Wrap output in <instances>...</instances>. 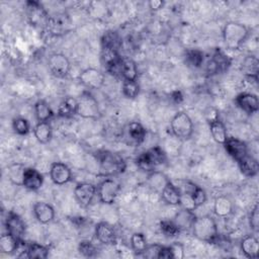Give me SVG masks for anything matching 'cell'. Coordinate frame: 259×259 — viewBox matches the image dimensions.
<instances>
[{
    "label": "cell",
    "mask_w": 259,
    "mask_h": 259,
    "mask_svg": "<svg viewBox=\"0 0 259 259\" xmlns=\"http://www.w3.org/2000/svg\"><path fill=\"white\" fill-rule=\"evenodd\" d=\"M20 243H22V241L9 233L2 234L0 237V251L3 254H12L18 249Z\"/></svg>",
    "instance_id": "obj_31"
},
{
    "label": "cell",
    "mask_w": 259,
    "mask_h": 259,
    "mask_svg": "<svg viewBox=\"0 0 259 259\" xmlns=\"http://www.w3.org/2000/svg\"><path fill=\"white\" fill-rule=\"evenodd\" d=\"M77 99L73 97L65 98L58 107V115L62 117H71L76 114Z\"/></svg>",
    "instance_id": "obj_37"
},
{
    "label": "cell",
    "mask_w": 259,
    "mask_h": 259,
    "mask_svg": "<svg viewBox=\"0 0 259 259\" xmlns=\"http://www.w3.org/2000/svg\"><path fill=\"white\" fill-rule=\"evenodd\" d=\"M158 259H173L170 246H161L158 252Z\"/></svg>",
    "instance_id": "obj_47"
},
{
    "label": "cell",
    "mask_w": 259,
    "mask_h": 259,
    "mask_svg": "<svg viewBox=\"0 0 259 259\" xmlns=\"http://www.w3.org/2000/svg\"><path fill=\"white\" fill-rule=\"evenodd\" d=\"M170 179L162 172L160 171H152L149 172L148 174V183L151 186V188H153L155 191L160 192L162 191V189L164 188V186L166 185V183L169 181Z\"/></svg>",
    "instance_id": "obj_34"
},
{
    "label": "cell",
    "mask_w": 259,
    "mask_h": 259,
    "mask_svg": "<svg viewBox=\"0 0 259 259\" xmlns=\"http://www.w3.org/2000/svg\"><path fill=\"white\" fill-rule=\"evenodd\" d=\"M181 195H186L188 197V200L190 202V208L192 210L201 206L206 201V192L204 191L203 188L197 186L196 184L189 193Z\"/></svg>",
    "instance_id": "obj_32"
},
{
    "label": "cell",
    "mask_w": 259,
    "mask_h": 259,
    "mask_svg": "<svg viewBox=\"0 0 259 259\" xmlns=\"http://www.w3.org/2000/svg\"><path fill=\"white\" fill-rule=\"evenodd\" d=\"M120 190L119 183L112 178H104L97 186V196L104 204H113Z\"/></svg>",
    "instance_id": "obj_7"
},
{
    "label": "cell",
    "mask_w": 259,
    "mask_h": 259,
    "mask_svg": "<svg viewBox=\"0 0 259 259\" xmlns=\"http://www.w3.org/2000/svg\"><path fill=\"white\" fill-rule=\"evenodd\" d=\"M243 68L246 72V74L251 77V78H255V80H257V75H258V60L253 57L250 56L248 58L245 59L244 64H243Z\"/></svg>",
    "instance_id": "obj_41"
},
{
    "label": "cell",
    "mask_w": 259,
    "mask_h": 259,
    "mask_svg": "<svg viewBox=\"0 0 259 259\" xmlns=\"http://www.w3.org/2000/svg\"><path fill=\"white\" fill-rule=\"evenodd\" d=\"M166 160L167 157L164 150L159 146H155L141 153L136 158V165L141 170L149 173L154 171L157 166L164 164Z\"/></svg>",
    "instance_id": "obj_4"
},
{
    "label": "cell",
    "mask_w": 259,
    "mask_h": 259,
    "mask_svg": "<svg viewBox=\"0 0 259 259\" xmlns=\"http://www.w3.org/2000/svg\"><path fill=\"white\" fill-rule=\"evenodd\" d=\"M170 130L179 140H188L193 134V122L185 111L176 112L170 120Z\"/></svg>",
    "instance_id": "obj_5"
},
{
    "label": "cell",
    "mask_w": 259,
    "mask_h": 259,
    "mask_svg": "<svg viewBox=\"0 0 259 259\" xmlns=\"http://www.w3.org/2000/svg\"><path fill=\"white\" fill-rule=\"evenodd\" d=\"M170 249H171L173 259H182V258H184V256H185L184 248H183V245L180 244L179 242H175V243L171 244Z\"/></svg>",
    "instance_id": "obj_45"
},
{
    "label": "cell",
    "mask_w": 259,
    "mask_h": 259,
    "mask_svg": "<svg viewBox=\"0 0 259 259\" xmlns=\"http://www.w3.org/2000/svg\"><path fill=\"white\" fill-rule=\"evenodd\" d=\"M222 35L226 48L232 51H236L240 49L248 38L249 29L243 23L229 21L224 25Z\"/></svg>",
    "instance_id": "obj_2"
},
{
    "label": "cell",
    "mask_w": 259,
    "mask_h": 259,
    "mask_svg": "<svg viewBox=\"0 0 259 259\" xmlns=\"http://www.w3.org/2000/svg\"><path fill=\"white\" fill-rule=\"evenodd\" d=\"M5 228L7 233L13 235L18 240L23 241V236L26 232V225L19 214L9 211L5 219Z\"/></svg>",
    "instance_id": "obj_13"
},
{
    "label": "cell",
    "mask_w": 259,
    "mask_h": 259,
    "mask_svg": "<svg viewBox=\"0 0 259 259\" xmlns=\"http://www.w3.org/2000/svg\"><path fill=\"white\" fill-rule=\"evenodd\" d=\"M131 247L134 250V252L138 255L143 254L146 248L148 247L146 237L143 233H134L131 236Z\"/></svg>",
    "instance_id": "obj_38"
},
{
    "label": "cell",
    "mask_w": 259,
    "mask_h": 259,
    "mask_svg": "<svg viewBox=\"0 0 259 259\" xmlns=\"http://www.w3.org/2000/svg\"><path fill=\"white\" fill-rule=\"evenodd\" d=\"M12 128L16 134L20 136H25L30 132V124L26 118L17 116L14 117L12 120Z\"/></svg>",
    "instance_id": "obj_40"
},
{
    "label": "cell",
    "mask_w": 259,
    "mask_h": 259,
    "mask_svg": "<svg viewBox=\"0 0 259 259\" xmlns=\"http://www.w3.org/2000/svg\"><path fill=\"white\" fill-rule=\"evenodd\" d=\"M239 169L243 175L246 177H253L257 175L259 170V164L258 161L251 155L245 156L242 160L237 162Z\"/></svg>",
    "instance_id": "obj_26"
},
{
    "label": "cell",
    "mask_w": 259,
    "mask_h": 259,
    "mask_svg": "<svg viewBox=\"0 0 259 259\" xmlns=\"http://www.w3.org/2000/svg\"><path fill=\"white\" fill-rule=\"evenodd\" d=\"M161 197L164 202L170 205L181 204V192L177 185H175L171 180H169L161 191Z\"/></svg>",
    "instance_id": "obj_20"
},
{
    "label": "cell",
    "mask_w": 259,
    "mask_h": 259,
    "mask_svg": "<svg viewBox=\"0 0 259 259\" xmlns=\"http://www.w3.org/2000/svg\"><path fill=\"white\" fill-rule=\"evenodd\" d=\"M160 247H161V245H158V244H154V245H150V246L148 245V247L146 248V250L144 251V253L142 255L144 257H148V258H157Z\"/></svg>",
    "instance_id": "obj_46"
},
{
    "label": "cell",
    "mask_w": 259,
    "mask_h": 259,
    "mask_svg": "<svg viewBox=\"0 0 259 259\" xmlns=\"http://www.w3.org/2000/svg\"><path fill=\"white\" fill-rule=\"evenodd\" d=\"M36 221L42 225L51 223L55 219V209L52 204L46 201H36L32 206Z\"/></svg>",
    "instance_id": "obj_18"
},
{
    "label": "cell",
    "mask_w": 259,
    "mask_h": 259,
    "mask_svg": "<svg viewBox=\"0 0 259 259\" xmlns=\"http://www.w3.org/2000/svg\"><path fill=\"white\" fill-rule=\"evenodd\" d=\"M49 70L57 78L66 77L71 69V63L68 57L61 53L53 54L48 61Z\"/></svg>",
    "instance_id": "obj_10"
},
{
    "label": "cell",
    "mask_w": 259,
    "mask_h": 259,
    "mask_svg": "<svg viewBox=\"0 0 259 259\" xmlns=\"http://www.w3.org/2000/svg\"><path fill=\"white\" fill-rule=\"evenodd\" d=\"M26 14L31 25L34 26H47L50 16L42 7V5L37 1H26L25 2Z\"/></svg>",
    "instance_id": "obj_8"
},
{
    "label": "cell",
    "mask_w": 259,
    "mask_h": 259,
    "mask_svg": "<svg viewBox=\"0 0 259 259\" xmlns=\"http://www.w3.org/2000/svg\"><path fill=\"white\" fill-rule=\"evenodd\" d=\"M121 91L126 98L135 99L140 93V85L137 80H123Z\"/></svg>",
    "instance_id": "obj_39"
},
{
    "label": "cell",
    "mask_w": 259,
    "mask_h": 259,
    "mask_svg": "<svg viewBox=\"0 0 259 259\" xmlns=\"http://www.w3.org/2000/svg\"><path fill=\"white\" fill-rule=\"evenodd\" d=\"M47 27L52 34L62 35L71 29V19L66 13H58L50 16Z\"/></svg>",
    "instance_id": "obj_14"
},
{
    "label": "cell",
    "mask_w": 259,
    "mask_h": 259,
    "mask_svg": "<svg viewBox=\"0 0 259 259\" xmlns=\"http://www.w3.org/2000/svg\"><path fill=\"white\" fill-rule=\"evenodd\" d=\"M172 98L174 99V101L175 102H181L182 101V99H183V96H182V93L180 92V91H178V90H176V91H174V92H172Z\"/></svg>",
    "instance_id": "obj_49"
},
{
    "label": "cell",
    "mask_w": 259,
    "mask_h": 259,
    "mask_svg": "<svg viewBox=\"0 0 259 259\" xmlns=\"http://www.w3.org/2000/svg\"><path fill=\"white\" fill-rule=\"evenodd\" d=\"M235 102L238 107L248 114L256 113L259 109V100L257 95L249 92H243L236 96Z\"/></svg>",
    "instance_id": "obj_17"
},
{
    "label": "cell",
    "mask_w": 259,
    "mask_h": 259,
    "mask_svg": "<svg viewBox=\"0 0 259 259\" xmlns=\"http://www.w3.org/2000/svg\"><path fill=\"white\" fill-rule=\"evenodd\" d=\"M231 65V61L223 52L217 51L210 61L207 63V72L211 74L220 73L228 69Z\"/></svg>",
    "instance_id": "obj_21"
},
{
    "label": "cell",
    "mask_w": 259,
    "mask_h": 259,
    "mask_svg": "<svg viewBox=\"0 0 259 259\" xmlns=\"http://www.w3.org/2000/svg\"><path fill=\"white\" fill-rule=\"evenodd\" d=\"M249 225H250V228L254 232H258V229H259V207H258V204H255V206L251 210V213H250V217H249Z\"/></svg>",
    "instance_id": "obj_44"
},
{
    "label": "cell",
    "mask_w": 259,
    "mask_h": 259,
    "mask_svg": "<svg viewBox=\"0 0 259 259\" xmlns=\"http://www.w3.org/2000/svg\"><path fill=\"white\" fill-rule=\"evenodd\" d=\"M96 240L104 245H115L117 237L114 228L107 222H99L94 230Z\"/></svg>",
    "instance_id": "obj_15"
},
{
    "label": "cell",
    "mask_w": 259,
    "mask_h": 259,
    "mask_svg": "<svg viewBox=\"0 0 259 259\" xmlns=\"http://www.w3.org/2000/svg\"><path fill=\"white\" fill-rule=\"evenodd\" d=\"M126 133H127L128 139L135 145L142 144L144 142L145 138H146V135H147L146 128L139 121H132V122H130L127 124Z\"/></svg>",
    "instance_id": "obj_28"
},
{
    "label": "cell",
    "mask_w": 259,
    "mask_h": 259,
    "mask_svg": "<svg viewBox=\"0 0 259 259\" xmlns=\"http://www.w3.org/2000/svg\"><path fill=\"white\" fill-rule=\"evenodd\" d=\"M97 194V187L89 182L77 183L74 188V197L81 207H88Z\"/></svg>",
    "instance_id": "obj_9"
},
{
    "label": "cell",
    "mask_w": 259,
    "mask_h": 259,
    "mask_svg": "<svg viewBox=\"0 0 259 259\" xmlns=\"http://www.w3.org/2000/svg\"><path fill=\"white\" fill-rule=\"evenodd\" d=\"M48 256L49 248L35 242L29 243L26 246L24 253L22 255H19V257H25L29 259H46Z\"/></svg>",
    "instance_id": "obj_27"
},
{
    "label": "cell",
    "mask_w": 259,
    "mask_h": 259,
    "mask_svg": "<svg viewBox=\"0 0 259 259\" xmlns=\"http://www.w3.org/2000/svg\"><path fill=\"white\" fill-rule=\"evenodd\" d=\"M185 63L191 68H199L203 64L204 55L198 49H188L184 54Z\"/></svg>",
    "instance_id": "obj_35"
},
{
    "label": "cell",
    "mask_w": 259,
    "mask_h": 259,
    "mask_svg": "<svg viewBox=\"0 0 259 259\" xmlns=\"http://www.w3.org/2000/svg\"><path fill=\"white\" fill-rule=\"evenodd\" d=\"M25 166L21 163H14L10 165L7 169V176L9 180L18 186H22L23 181V174L25 171Z\"/></svg>",
    "instance_id": "obj_36"
},
{
    "label": "cell",
    "mask_w": 259,
    "mask_h": 259,
    "mask_svg": "<svg viewBox=\"0 0 259 259\" xmlns=\"http://www.w3.org/2000/svg\"><path fill=\"white\" fill-rule=\"evenodd\" d=\"M234 205L232 200L226 195H220L214 199L213 212L219 218H227L232 214Z\"/></svg>",
    "instance_id": "obj_23"
},
{
    "label": "cell",
    "mask_w": 259,
    "mask_h": 259,
    "mask_svg": "<svg viewBox=\"0 0 259 259\" xmlns=\"http://www.w3.org/2000/svg\"><path fill=\"white\" fill-rule=\"evenodd\" d=\"M149 6L150 8L154 9V10H158L160 8H162L164 6V1L161 0H152L149 2Z\"/></svg>",
    "instance_id": "obj_48"
},
{
    "label": "cell",
    "mask_w": 259,
    "mask_h": 259,
    "mask_svg": "<svg viewBox=\"0 0 259 259\" xmlns=\"http://www.w3.org/2000/svg\"><path fill=\"white\" fill-rule=\"evenodd\" d=\"M78 79L85 87L89 89H98L104 84L105 76L96 68H86L79 74Z\"/></svg>",
    "instance_id": "obj_11"
},
{
    "label": "cell",
    "mask_w": 259,
    "mask_h": 259,
    "mask_svg": "<svg viewBox=\"0 0 259 259\" xmlns=\"http://www.w3.org/2000/svg\"><path fill=\"white\" fill-rule=\"evenodd\" d=\"M195 218H196V215L194 214L193 210L184 207V208L180 209L175 214V218L173 221L180 230L181 229H191Z\"/></svg>",
    "instance_id": "obj_29"
},
{
    "label": "cell",
    "mask_w": 259,
    "mask_h": 259,
    "mask_svg": "<svg viewBox=\"0 0 259 259\" xmlns=\"http://www.w3.org/2000/svg\"><path fill=\"white\" fill-rule=\"evenodd\" d=\"M50 178L56 185H65L72 180V171L63 162H54L50 167Z\"/></svg>",
    "instance_id": "obj_12"
},
{
    "label": "cell",
    "mask_w": 259,
    "mask_h": 259,
    "mask_svg": "<svg viewBox=\"0 0 259 259\" xmlns=\"http://www.w3.org/2000/svg\"><path fill=\"white\" fill-rule=\"evenodd\" d=\"M191 230L193 236L202 242L213 244L220 239L217 222L210 215L196 217L192 224Z\"/></svg>",
    "instance_id": "obj_1"
},
{
    "label": "cell",
    "mask_w": 259,
    "mask_h": 259,
    "mask_svg": "<svg viewBox=\"0 0 259 259\" xmlns=\"http://www.w3.org/2000/svg\"><path fill=\"white\" fill-rule=\"evenodd\" d=\"M42 184H44V176L38 170L31 167L25 168V171L23 174V181H22L23 187L31 191H36L42 186Z\"/></svg>",
    "instance_id": "obj_19"
},
{
    "label": "cell",
    "mask_w": 259,
    "mask_h": 259,
    "mask_svg": "<svg viewBox=\"0 0 259 259\" xmlns=\"http://www.w3.org/2000/svg\"><path fill=\"white\" fill-rule=\"evenodd\" d=\"M33 135L39 144L46 145L50 143L53 137V128L50 121H37L33 127Z\"/></svg>",
    "instance_id": "obj_24"
},
{
    "label": "cell",
    "mask_w": 259,
    "mask_h": 259,
    "mask_svg": "<svg viewBox=\"0 0 259 259\" xmlns=\"http://www.w3.org/2000/svg\"><path fill=\"white\" fill-rule=\"evenodd\" d=\"M97 160L99 163L100 174L106 177L123 173L126 168L123 158L108 150L98 151Z\"/></svg>",
    "instance_id": "obj_3"
},
{
    "label": "cell",
    "mask_w": 259,
    "mask_h": 259,
    "mask_svg": "<svg viewBox=\"0 0 259 259\" xmlns=\"http://www.w3.org/2000/svg\"><path fill=\"white\" fill-rule=\"evenodd\" d=\"M209 123V132L211 135V138L213 141L218 144L224 145L226 140L228 139V133L227 128L224 124V122L220 119L219 116L208 120Z\"/></svg>",
    "instance_id": "obj_22"
},
{
    "label": "cell",
    "mask_w": 259,
    "mask_h": 259,
    "mask_svg": "<svg viewBox=\"0 0 259 259\" xmlns=\"http://www.w3.org/2000/svg\"><path fill=\"white\" fill-rule=\"evenodd\" d=\"M33 109L37 121H50V119L55 114L52 107L45 100H37L34 103Z\"/></svg>",
    "instance_id": "obj_33"
},
{
    "label": "cell",
    "mask_w": 259,
    "mask_h": 259,
    "mask_svg": "<svg viewBox=\"0 0 259 259\" xmlns=\"http://www.w3.org/2000/svg\"><path fill=\"white\" fill-rule=\"evenodd\" d=\"M241 251L245 255V257L249 259H255L258 256L259 250V243L255 236L248 235L244 237L240 244Z\"/></svg>",
    "instance_id": "obj_25"
},
{
    "label": "cell",
    "mask_w": 259,
    "mask_h": 259,
    "mask_svg": "<svg viewBox=\"0 0 259 259\" xmlns=\"http://www.w3.org/2000/svg\"><path fill=\"white\" fill-rule=\"evenodd\" d=\"M224 147L227 151V153L236 161L239 162L242 160L245 156H247L248 153V147L245 142L233 138V137H228L226 142L224 143Z\"/></svg>",
    "instance_id": "obj_16"
},
{
    "label": "cell",
    "mask_w": 259,
    "mask_h": 259,
    "mask_svg": "<svg viewBox=\"0 0 259 259\" xmlns=\"http://www.w3.org/2000/svg\"><path fill=\"white\" fill-rule=\"evenodd\" d=\"M78 251L80 252V254H82L85 257H93V256H95L97 250L92 242L84 240L79 243Z\"/></svg>",
    "instance_id": "obj_43"
},
{
    "label": "cell",
    "mask_w": 259,
    "mask_h": 259,
    "mask_svg": "<svg viewBox=\"0 0 259 259\" xmlns=\"http://www.w3.org/2000/svg\"><path fill=\"white\" fill-rule=\"evenodd\" d=\"M160 230L164 234V236L168 238H173L180 232V229L177 227L174 221L169 220H164L160 222Z\"/></svg>",
    "instance_id": "obj_42"
},
{
    "label": "cell",
    "mask_w": 259,
    "mask_h": 259,
    "mask_svg": "<svg viewBox=\"0 0 259 259\" xmlns=\"http://www.w3.org/2000/svg\"><path fill=\"white\" fill-rule=\"evenodd\" d=\"M120 77L122 80H137L138 67L134 60L130 58H121Z\"/></svg>",
    "instance_id": "obj_30"
},
{
    "label": "cell",
    "mask_w": 259,
    "mask_h": 259,
    "mask_svg": "<svg viewBox=\"0 0 259 259\" xmlns=\"http://www.w3.org/2000/svg\"><path fill=\"white\" fill-rule=\"evenodd\" d=\"M76 114L82 118L97 119L101 116V111L96 98L88 91H84L77 100Z\"/></svg>",
    "instance_id": "obj_6"
}]
</instances>
